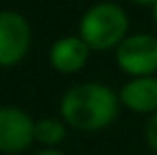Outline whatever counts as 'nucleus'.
<instances>
[{
	"label": "nucleus",
	"mask_w": 157,
	"mask_h": 155,
	"mask_svg": "<svg viewBox=\"0 0 157 155\" xmlns=\"http://www.w3.org/2000/svg\"><path fill=\"white\" fill-rule=\"evenodd\" d=\"M34 140V121L15 106H0V151L19 153Z\"/></svg>",
	"instance_id": "5"
},
{
	"label": "nucleus",
	"mask_w": 157,
	"mask_h": 155,
	"mask_svg": "<svg viewBox=\"0 0 157 155\" xmlns=\"http://www.w3.org/2000/svg\"><path fill=\"white\" fill-rule=\"evenodd\" d=\"M132 2H136V4H142V6H147V4H151V6H153L157 0H132Z\"/></svg>",
	"instance_id": "10"
},
{
	"label": "nucleus",
	"mask_w": 157,
	"mask_h": 155,
	"mask_svg": "<svg viewBox=\"0 0 157 155\" xmlns=\"http://www.w3.org/2000/svg\"><path fill=\"white\" fill-rule=\"evenodd\" d=\"M153 21H155V24H157V2H155V4H153Z\"/></svg>",
	"instance_id": "12"
},
{
	"label": "nucleus",
	"mask_w": 157,
	"mask_h": 155,
	"mask_svg": "<svg viewBox=\"0 0 157 155\" xmlns=\"http://www.w3.org/2000/svg\"><path fill=\"white\" fill-rule=\"evenodd\" d=\"M117 64L134 79L153 77L157 72V38L151 34L128 36L117 47Z\"/></svg>",
	"instance_id": "3"
},
{
	"label": "nucleus",
	"mask_w": 157,
	"mask_h": 155,
	"mask_svg": "<svg viewBox=\"0 0 157 155\" xmlns=\"http://www.w3.org/2000/svg\"><path fill=\"white\" fill-rule=\"evenodd\" d=\"M121 104L136 113H157V77H138L128 81L119 94Z\"/></svg>",
	"instance_id": "7"
},
{
	"label": "nucleus",
	"mask_w": 157,
	"mask_h": 155,
	"mask_svg": "<svg viewBox=\"0 0 157 155\" xmlns=\"http://www.w3.org/2000/svg\"><path fill=\"white\" fill-rule=\"evenodd\" d=\"M128 26H130L128 15L119 4L100 2V4H94L81 17L78 32L89 49L104 51V49L119 47L125 41Z\"/></svg>",
	"instance_id": "2"
},
{
	"label": "nucleus",
	"mask_w": 157,
	"mask_h": 155,
	"mask_svg": "<svg viewBox=\"0 0 157 155\" xmlns=\"http://www.w3.org/2000/svg\"><path fill=\"white\" fill-rule=\"evenodd\" d=\"M34 138L43 145H49V147H55L59 145L64 138H66V126L57 119H38L34 123Z\"/></svg>",
	"instance_id": "8"
},
{
	"label": "nucleus",
	"mask_w": 157,
	"mask_h": 155,
	"mask_svg": "<svg viewBox=\"0 0 157 155\" xmlns=\"http://www.w3.org/2000/svg\"><path fill=\"white\" fill-rule=\"evenodd\" d=\"M62 117L83 132H96L110 126L119 113V96L100 83H81L62 98Z\"/></svg>",
	"instance_id": "1"
},
{
	"label": "nucleus",
	"mask_w": 157,
	"mask_h": 155,
	"mask_svg": "<svg viewBox=\"0 0 157 155\" xmlns=\"http://www.w3.org/2000/svg\"><path fill=\"white\" fill-rule=\"evenodd\" d=\"M87 57H89V47L85 45V41L81 36H64L53 43L51 51H49L51 66L64 75L78 72L85 66Z\"/></svg>",
	"instance_id": "6"
},
{
	"label": "nucleus",
	"mask_w": 157,
	"mask_h": 155,
	"mask_svg": "<svg viewBox=\"0 0 157 155\" xmlns=\"http://www.w3.org/2000/svg\"><path fill=\"white\" fill-rule=\"evenodd\" d=\"M147 140H149V145L157 151V113L149 119V123H147Z\"/></svg>",
	"instance_id": "9"
},
{
	"label": "nucleus",
	"mask_w": 157,
	"mask_h": 155,
	"mask_svg": "<svg viewBox=\"0 0 157 155\" xmlns=\"http://www.w3.org/2000/svg\"><path fill=\"white\" fill-rule=\"evenodd\" d=\"M30 47V26L24 15L0 11V66L17 64Z\"/></svg>",
	"instance_id": "4"
},
{
	"label": "nucleus",
	"mask_w": 157,
	"mask_h": 155,
	"mask_svg": "<svg viewBox=\"0 0 157 155\" xmlns=\"http://www.w3.org/2000/svg\"><path fill=\"white\" fill-rule=\"evenodd\" d=\"M36 155H64V153H59V151H53V149H47V151H40V153H36Z\"/></svg>",
	"instance_id": "11"
}]
</instances>
